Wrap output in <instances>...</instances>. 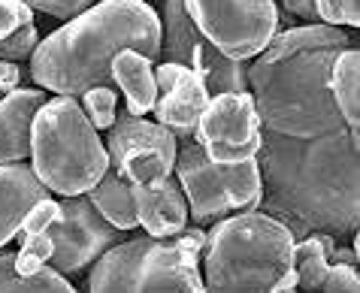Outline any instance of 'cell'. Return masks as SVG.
<instances>
[{
  "mask_svg": "<svg viewBox=\"0 0 360 293\" xmlns=\"http://www.w3.org/2000/svg\"><path fill=\"white\" fill-rule=\"evenodd\" d=\"M88 293H203L200 257L167 239L136 236L97 257Z\"/></svg>",
  "mask_w": 360,
  "mask_h": 293,
  "instance_id": "5",
  "label": "cell"
},
{
  "mask_svg": "<svg viewBox=\"0 0 360 293\" xmlns=\"http://www.w3.org/2000/svg\"><path fill=\"white\" fill-rule=\"evenodd\" d=\"M155 85H158V100L152 109L158 115V124L167 127L176 139H191L197 121L209 103L203 76L182 64L161 60L155 70Z\"/></svg>",
  "mask_w": 360,
  "mask_h": 293,
  "instance_id": "11",
  "label": "cell"
},
{
  "mask_svg": "<svg viewBox=\"0 0 360 293\" xmlns=\"http://www.w3.org/2000/svg\"><path fill=\"white\" fill-rule=\"evenodd\" d=\"M88 203H91L97 209V215L103 218L106 224H112L115 230H134L136 227L134 190L115 169H106L103 178L88 190Z\"/></svg>",
  "mask_w": 360,
  "mask_h": 293,
  "instance_id": "17",
  "label": "cell"
},
{
  "mask_svg": "<svg viewBox=\"0 0 360 293\" xmlns=\"http://www.w3.org/2000/svg\"><path fill=\"white\" fill-rule=\"evenodd\" d=\"M0 293H76V287L55 269H39L37 275L22 278L15 272V254L0 248Z\"/></svg>",
  "mask_w": 360,
  "mask_h": 293,
  "instance_id": "21",
  "label": "cell"
},
{
  "mask_svg": "<svg viewBox=\"0 0 360 293\" xmlns=\"http://www.w3.org/2000/svg\"><path fill=\"white\" fill-rule=\"evenodd\" d=\"M31 169L46 190L79 197L109 169L106 145L73 97L46 100L31 124Z\"/></svg>",
  "mask_w": 360,
  "mask_h": 293,
  "instance_id": "4",
  "label": "cell"
},
{
  "mask_svg": "<svg viewBox=\"0 0 360 293\" xmlns=\"http://www.w3.org/2000/svg\"><path fill=\"white\" fill-rule=\"evenodd\" d=\"M115 106L118 94L115 88H91L82 94V112L88 118V124L94 130H109L115 121Z\"/></svg>",
  "mask_w": 360,
  "mask_h": 293,
  "instance_id": "22",
  "label": "cell"
},
{
  "mask_svg": "<svg viewBox=\"0 0 360 293\" xmlns=\"http://www.w3.org/2000/svg\"><path fill=\"white\" fill-rule=\"evenodd\" d=\"M352 46L330 25L288 27L248 64V94L261 121V203L294 242L330 236L348 245L360 221L357 127L327 88L336 55Z\"/></svg>",
  "mask_w": 360,
  "mask_h": 293,
  "instance_id": "1",
  "label": "cell"
},
{
  "mask_svg": "<svg viewBox=\"0 0 360 293\" xmlns=\"http://www.w3.org/2000/svg\"><path fill=\"white\" fill-rule=\"evenodd\" d=\"M315 15L330 27H357L360 25V0H315Z\"/></svg>",
  "mask_w": 360,
  "mask_h": 293,
  "instance_id": "24",
  "label": "cell"
},
{
  "mask_svg": "<svg viewBox=\"0 0 360 293\" xmlns=\"http://www.w3.org/2000/svg\"><path fill=\"white\" fill-rule=\"evenodd\" d=\"M321 293H360V275L354 266H330Z\"/></svg>",
  "mask_w": 360,
  "mask_h": 293,
  "instance_id": "29",
  "label": "cell"
},
{
  "mask_svg": "<svg viewBox=\"0 0 360 293\" xmlns=\"http://www.w3.org/2000/svg\"><path fill=\"white\" fill-rule=\"evenodd\" d=\"M112 82L124 91V100H127V112L143 118L146 112H152L155 100H158V85H155V70H152V60H146L143 55L131 52H118L112 58Z\"/></svg>",
  "mask_w": 360,
  "mask_h": 293,
  "instance_id": "16",
  "label": "cell"
},
{
  "mask_svg": "<svg viewBox=\"0 0 360 293\" xmlns=\"http://www.w3.org/2000/svg\"><path fill=\"white\" fill-rule=\"evenodd\" d=\"M49 239H52V257H49L52 269L58 275H73L118 245L122 230L106 224L88 200L67 197L64 203H58V218L49 227Z\"/></svg>",
  "mask_w": 360,
  "mask_h": 293,
  "instance_id": "10",
  "label": "cell"
},
{
  "mask_svg": "<svg viewBox=\"0 0 360 293\" xmlns=\"http://www.w3.org/2000/svg\"><path fill=\"white\" fill-rule=\"evenodd\" d=\"M176 148V136L158 121H146L139 115H131L127 109L122 112L115 109V121L106 139V155L127 185H152L158 178L173 176Z\"/></svg>",
  "mask_w": 360,
  "mask_h": 293,
  "instance_id": "8",
  "label": "cell"
},
{
  "mask_svg": "<svg viewBox=\"0 0 360 293\" xmlns=\"http://www.w3.org/2000/svg\"><path fill=\"white\" fill-rule=\"evenodd\" d=\"M218 173H221L230 209H248V211L257 209V203H261V190H264L257 157L239 160V164H221Z\"/></svg>",
  "mask_w": 360,
  "mask_h": 293,
  "instance_id": "20",
  "label": "cell"
},
{
  "mask_svg": "<svg viewBox=\"0 0 360 293\" xmlns=\"http://www.w3.org/2000/svg\"><path fill=\"white\" fill-rule=\"evenodd\" d=\"M161 60L182 64L200 73L209 97L230 94V91H248V60H230L218 52L188 18L185 0H164Z\"/></svg>",
  "mask_w": 360,
  "mask_h": 293,
  "instance_id": "7",
  "label": "cell"
},
{
  "mask_svg": "<svg viewBox=\"0 0 360 293\" xmlns=\"http://www.w3.org/2000/svg\"><path fill=\"white\" fill-rule=\"evenodd\" d=\"M46 97L34 88H15L0 97V167L31 157V124Z\"/></svg>",
  "mask_w": 360,
  "mask_h": 293,
  "instance_id": "14",
  "label": "cell"
},
{
  "mask_svg": "<svg viewBox=\"0 0 360 293\" xmlns=\"http://www.w3.org/2000/svg\"><path fill=\"white\" fill-rule=\"evenodd\" d=\"M22 4H27L31 9H39V13H46L52 18H61V22H70L79 13L91 9L97 0H22Z\"/></svg>",
  "mask_w": 360,
  "mask_h": 293,
  "instance_id": "28",
  "label": "cell"
},
{
  "mask_svg": "<svg viewBox=\"0 0 360 293\" xmlns=\"http://www.w3.org/2000/svg\"><path fill=\"white\" fill-rule=\"evenodd\" d=\"M49 190L39 185L31 164H4L0 167V248L18 233L25 215L39 200H46Z\"/></svg>",
  "mask_w": 360,
  "mask_h": 293,
  "instance_id": "15",
  "label": "cell"
},
{
  "mask_svg": "<svg viewBox=\"0 0 360 293\" xmlns=\"http://www.w3.org/2000/svg\"><path fill=\"white\" fill-rule=\"evenodd\" d=\"M143 55L161 64V15L146 0H103L70 18L34 48L31 79L58 97H82L91 88H112V58Z\"/></svg>",
  "mask_w": 360,
  "mask_h": 293,
  "instance_id": "2",
  "label": "cell"
},
{
  "mask_svg": "<svg viewBox=\"0 0 360 293\" xmlns=\"http://www.w3.org/2000/svg\"><path fill=\"white\" fill-rule=\"evenodd\" d=\"M58 218V203L55 200H39V203L27 211L22 227H18V233L22 236H39V233H49V227H52V221Z\"/></svg>",
  "mask_w": 360,
  "mask_h": 293,
  "instance_id": "27",
  "label": "cell"
},
{
  "mask_svg": "<svg viewBox=\"0 0 360 293\" xmlns=\"http://www.w3.org/2000/svg\"><path fill=\"white\" fill-rule=\"evenodd\" d=\"M185 13L230 60H255L278 34L273 0H185Z\"/></svg>",
  "mask_w": 360,
  "mask_h": 293,
  "instance_id": "6",
  "label": "cell"
},
{
  "mask_svg": "<svg viewBox=\"0 0 360 293\" xmlns=\"http://www.w3.org/2000/svg\"><path fill=\"white\" fill-rule=\"evenodd\" d=\"M327 88L333 94V103L352 127L360 124V52L357 48H342L330 67Z\"/></svg>",
  "mask_w": 360,
  "mask_h": 293,
  "instance_id": "18",
  "label": "cell"
},
{
  "mask_svg": "<svg viewBox=\"0 0 360 293\" xmlns=\"http://www.w3.org/2000/svg\"><path fill=\"white\" fill-rule=\"evenodd\" d=\"M336 248V242L330 236H306L294 242V272H297V287L306 293H321V285L330 269V251Z\"/></svg>",
  "mask_w": 360,
  "mask_h": 293,
  "instance_id": "19",
  "label": "cell"
},
{
  "mask_svg": "<svg viewBox=\"0 0 360 293\" xmlns=\"http://www.w3.org/2000/svg\"><path fill=\"white\" fill-rule=\"evenodd\" d=\"M25 25H34V9L22 0H0V43Z\"/></svg>",
  "mask_w": 360,
  "mask_h": 293,
  "instance_id": "26",
  "label": "cell"
},
{
  "mask_svg": "<svg viewBox=\"0 0 360 293\" xmlns=\"http://www.w3.org/2000/svg\"><path fill=\"white\" fill-rule=\"evenodd\" d=\"M131 190L136 206V224H143L152 239L179 236L188 227V203L173 176L158 178L152 185H131Z\"/></svg>",
  "mask_w": 360,
  "mask_h": 293,
  "instance_id": "13",
  "label": "cell"
},
{
  "mask_svg": "<svg viewBox=\"0 0 360 293\" xmlns=\"http://www.w3.org/2000/svg\"><path fill=\"white\" fill-rule=\"evenodd\" d=\"M49 257H52V239H49V233L25 236L22 248H18V254H15V272L22 278H31L39 269H46Z\"/></svg>",
  "mask_w": 360,
  "mask_h": 293,
  "instance_id": "23",
  "label": "cell"
},
{
  "mask_svg": "<svg viewBox=\"0 0 360 293\" xmlns=\"http://www.w3.org/2000/svg\"><path fill=\"white\" fill-rule=\"evenodd\" d=\"M37 48V27L25 25L18 27L15 34H9L4 43H0V60H9V64H18V60L31 58Z\"/></svg>",
  "mask_w": 360,
  "mask_h": 293,
  "instance_id": "25",
  "label": "cell"
},
{
  "mask_svg": "<svg viewBox=\"0 0 360 293\" xmlns=\"http://www.w3.org/2000/svg\"><path fill=\"white\" fill-rule=\"evenodd\" d=\"M18 79H22V73H18V64L0 60V91H4V94H9V91L18 88Z\"/></svg>",
  "mask_w": 360,
  "mask_h": 293,
  "instance_id": "31",
  "label": "cell"
},
{
  "mask_svg": "<svg viewBox=\"0 0 360 293\" xmlns=\"http://www.w3.org/2000/svg\"><path fill=\"white\" fill-rule=\"evenodd\" d=\"M294 263V236L264 211L215 221L203 248V293H282L278 281Z\"/></svg>",
  "mask_w": 360,
  "mask_h": 293,
  "instance_id": "3",
  "label": "cell"
},
{
  "mask_svg": "<svg viewBox=\"0 0 360 293\" xmlns=\"http://www.w3.org/2000/svg\"><path fill=\"white\" fill-rule=\"evenodd\" d=\"M282 6L291 13L294 18H300L303 25H318L315 15V0H282Z\"/></svg>",
  "mask_w": 360,
  "mask_h": 293,
  "instance_id": "30",
  "label": "cell"
},
{
  "mask_svg": "<svg viewBox=\"0 0 360 293\" xmlns=\"http://www.w3.org/2000/svg\"><path fill=\"white\" fill-rule=\"evenodd\" d=\"M191 139L218 167L257 157V151H261V121H257L252 94L248 91H230V94L209 97Z\"/></svg>",
  "mask_w": 360,
  "mask_h": 293,
  "instance_id": "9",
  "label": "cell"
},
{
  "mask_svg": "<svg viewBox=\"0 0 360 293\" xmlns=\"http://www.w3.org/2000/svg\"><path fill=\"white\" fill-rule=\"evenodd\" d=\"M176 164L173 173L176 181L185 194L188 215L194 221H221L230 211V200L224 194V181L218 173V164L206 157V151L200 148L194 139H176Z\"/></svg>",
  "mask_w": 360,
  "mask_h": 293,
  "instance_id": "12",
  "label": "cell"
}]
</instances>
